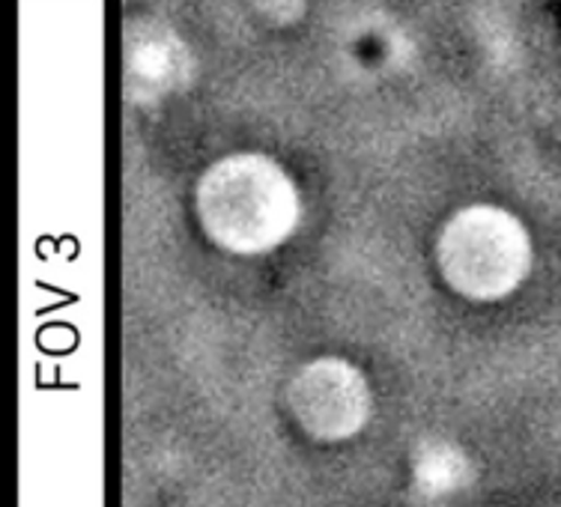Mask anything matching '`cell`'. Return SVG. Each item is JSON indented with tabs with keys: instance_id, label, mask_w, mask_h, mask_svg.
Listing matches in <instances>:
<instances>
[{
	"instance_id": "6da1fadb",
	"label": "cell",
	"mask_w": 561,
	"mask_h": 507,
	"mask_svg": "<svg viewBox=\"0 0 561 507\" xmlns=\"http://www.w3.org/2000/svg\"><path fill=\"white\" fill-rule=\"evenodd\" d=\"M192 206L206 242L233 257H263L284 249L305 218L293 173L257 150L227 152L206 164Z\"/></svg>"
},
{
	"instance_id": "7a4b0ae2",
	"label": "cell",
	"mask_w": 561,
	"mask_h": 507,
	"mask_svg": "<svg viewBox=\"0 0 561 507\" xmlns=\"http://www.w3.org/2000/svg\"><path fill=\"white\" fill-rule=\"evenodd\" d=\"M433 260L448 290L466 302L493 304L529 281L535 242L507 206L466 204L439 227Z\"/></svg>"
},
{
	"instance_id": "3957f363",
	"label": "cell",
	"mask_w": 561,
	"mask_h": 507,
	"mask_svg": "<svg viewBox=\"0 0 561 507\" xmlns=\"http://www.w3.org/2000/svg\"><path fill=\"white\" fill-rule=\"evenodd\" d=\"M287 410L317 442H346L374 415V394L362 367L341 356H320L302 365L284 391Z\"/></svg>"
}]
</instances>
